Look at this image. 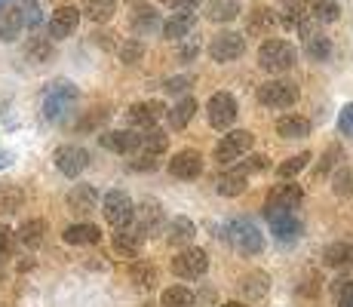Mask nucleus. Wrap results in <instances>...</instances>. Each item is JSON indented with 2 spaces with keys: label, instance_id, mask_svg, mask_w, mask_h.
I'll return each mask as SVG.
<instances>
[{
  "label": "nucleus",
  "instance_id": "f257e3e1",
  "mask_svg": "<svg viewBox=\"0 0 353 307\" xmlns=\"http://www.w3.org/2000/svg\"><path fill=\"white\" fill-rule=\"evenodd\" d=\"M298 50L289 40H264L258 46V68L268 74H286L289 68H295Z\"/></svg>",
  "mask_w": 353,
  "mask_h": 307
},
{
  "label": "nucleus",
  "instance_id": "f03ea898",
  "mask_svg": "<svg viewBox=\"0 0 353 307\" xmlns=\"http://www.w3.org/2000/svg\"><path fill=\"white\" fill-rule=\"evenodd\" d=\"M77 99H80V92L71 80H56V83H50V90H46V95H43L46 120H62L65 114L77 105Z\"/></svg>",
  "mask_w": 353,
  "mask_h": 307
},
{
  "label": "nucleus",
  "instance_id": "7ed1b4c3",
  "mask_svg": "<svg viewBox=\"0 0 353 307\" xmlns=\"http://www.w3.org/2000/svg\"><path fill=\"white\" fill-rule=\"evenodd\" d=\"M101 212H105V221L114 228H129L135 218V203L123 190H108L105 200H101Z\"/></svg>",
  "mask_w": 353,
  "mask_h": 307
},
{
  "label": "nucleus",
  "instance_id": "20e7f679",
  "mask_svg": "<svg viewBox=\"0 0 353 307\" xmlns=\"http://www.w3.org/2000/svg\"><path fill=\"white\" fill-rule=\"evenodd\" d=\"M246 52V37L236 31H221L209 40V59L219 61V65H228V61H236Z\"/></svg>",
  "mask_w": 353,
  "mask_h": 307
},
{
  "label": "nucleus",
  "instance_id": "39448f33",
  "mask_svg": "<svg viewBox=\"0 0 353 307\" xmlns=\"http://www.w3.org/2000/svg\"><path fill=\"white\" fill-rule=\"evenodd\" d=\"M206 268H209V258H206V252L196 249V246H185V249L172 258V274L179 279H200L206 274Z\"/></svg>",
  "mask_w": 353,
  "mask_h": 307
},
{
  "label": "nucleus",
  "instance_id": "423d86ee",
  "mask_svg": "<svg viewBox=\"0 0 353 307\" xmlns=\"http://www.w3.org/2000/svg\"><path fill=\"white\" fill-rule=\"evenodd\" d=\"M258 101L264 108H292L298 101V86L292 80H268L258 86Z\"/></svg>",
  "mask_w": 353,
  "mask_h": 307
},
{
  "label": "nucleus",
  "instance_id": "0eeeda50",
  "mask_svg": "<svg viewBox=\"0 0 353 307\" xmlns=\"http://www.w3.org/2000/svg\"><path fill=\"white\" fill-rule=\"evenodd\" d=\"M236 114H240V105H236V99L230 92H212V95H209V101H206L209 126L228 129L230 123L236 120Z\"/></svg>",
  "mask_w": 353,
  "mask_h": 307
},
{
  "label": "nucleus",
  "instance_id": "6e6552de",
  "mask_svg": "<svg viewBox=\"0 0 353 307\" xmlns=\"http://www.w3.org/2000/svg\"><path fill=\"white\" fill-rule=\"evenodd\" d=\"M304 200V190L298 184H276L268 194V203H264V215H283V212H295Z\"/></svg>",
  "mask_w": 353,
  "mask_h": 307
},
{
  "label": "nucleus",
  "instance_id": "1a4fd4ad",
  "mask_svg": "<svg viewBox=\"0 0 353 307\" xmlns=\"http://www.w3.org/2000/svg\"><path fill=\"white\" fill-rule=\"evenodd\" d=\"M230 240L240 252H246V255H258V252L264 249V237H261V228H258L255 221H249V218H236V221H230Z\"/></svg>",
  "mask_w": 353,
  "mask_h": 307
},
{
  "label": "nucleus",
  "instance_id": "9d476101",
  "mask_svg": "<svg viewBox=\"0 0 353 307\" xmlns=\"http://www.w3.org/2000/svg\"><path fill=\"white\" fill-rule=\"evenodd\" d=\"M252 139H255V135L249 132V129H234V132H228L225 139L219 141V148H215V160H219V163L240 160V157L252 148Z\"/></svg>",
  "mask_w": 353,
  "mask_h": 307
},
{
  "label": "nucleus",
  "instance_id": "9b49d317",
  "mask_svg": "<svg viewBox=\"0 0 353 307\" xmlns=\"http://www.w3.org/2000/svg\"><path fill=\"white\" fill-rule=\"evenodd\" d=\"M52 160H56V169H59V172L68 175V179H77V175L83 172L86 166H90V154H86L83 148H77V145L59 148Z\"/></svg>",
  "mask_w": 353,
  "mask_h": 307
},
{
  "label": "nucleus",
  "instance_id": "f8f14e48",
  "mask_svg": "<svg viewBox=\"0 0 353 307\" xmlns=\"http://www.w3.org/2000/svg\"><path fill=\"white\" fill-rule=\"evenodd\" d=\"M268 221H270V234H274L276 243H283V246L298 243V240H301V234H304V224H301V218H298L295 212L270 215Z\"/></svg>",
  "mask_w": 353,
  "mask_h": 307
},
{
  "label": "nucleus",
  "instance_id": "ddd939ff",
  "mask_svg": "<svg viewBox=\"0 0 353 307\" xmlns=\"http://www.w3.org/2000/svg\"><path fill=\"white\" fill-rule=\"evenodd\" d=\"M101 148L114 154H139L141 148V135L135 129H114V132H101L99 135Z\"/></svg>",
  "mask_w": 353,
  "mask_h": 307
},
{
  "label": "nucleus",
  "instance_id": "4468645a",
  "mask_svg": "<svg viewBox=\"0 0 353 307\" xmlns=\"http://www.w3.org/2000/svg\"><path fill=\"white\" fill-rule=\"evenodd\" d=\"M301 28V37H304V52H307V59L310 61H329L332 56V40L325 37V34L316 31V25L314 22H301L298 25Z\"/></svg>",
  "mask_w": 353,
  "mask_h": 307
},
{
  "label": "nucleus",
  "instance_id": "2eb2a0df",
  "mask_svg": "<svg viewBox=\"0 0 353 307\" xmlns=\"http://www.w3.org/2000/svg\"><path fill=\"white\" fill-rule=\"evenodd\" d=\"M163 101H135L132 108L126 111V120L132 129H154L163 117Z\"/></svg>",
  "mask_w": 353,
  "mask_h": 307
},
{
  "label": "nucleus",
  "instance_id": "dca6fc26",
  "mask_svg": "<svg viewBox=\"0 0 353 307\" xmlns=\"http://www.w3.org/2000/svg\"><path fill=\"white\" fill-rule=\"evenodd\" d=\"M169 172L175 175V179L188 181V179H200L203 172V154L194 151V148H188V151H179L169 160Z\"/></svg>",
  "mask_w": 353,
  "mask_h": 307
},
{
  "label": "nucleus",
  "instance_id": "f3484780",
  "mask_svg": "<svg viewBox=\"0 0 353 307\" xmlns=\"http://www.w3.org/2000/svg\"><path fill=\"white\" fill-rule=\"evenodd\" d=\"M80 25V10L77 6H59L50 19V40H65L77 31Z\"/></svg>",
  "mask_w": 353,
  "mask_h": 307
},
{
  "label": "nucleus",
  "instance_id": "a211bd4d",
  "mask_svg": "<svg viewBox=\"0 0 353 307\" xmlns=\"http://www.w3.org/2000/svg\"><path fill=\"white\" fill-rule=\"evenodd\" d=\"M96 206H99V194H96L92 184H77V188L68 190V212L83 218V215H90Z\"/></svg>",
  "mask_w": 353,
  "mask_h": 307
},
{
  "label": "nucleus",
  "instance_id": "6ab92c4d",
  "mask_svg": "<svg viewBox=\"0 0 353 307\" xmlns=\"http://www.w3.org/2000/svg\"><path fill=\"white\" fill-rule=\"evenodd\" d=\"M141 243H145V234H141L139 228H132V230H129V228H117V234L111 237L114 252H117V255H123V258L139 255Z\"/></svg>",
  "mask_w": 353,
  "mask_h": 307
},
{
  "label": "nucleus",
  "instance_id": "aec40b11",
  "mask_svg": "<svg viewBox=\"0 0 353 307\" xmlns=\"http://www.w3.org/2000/svg\"><path fill=\"white\" fill-rule=\"evenodd\" d=\"M246 28H249V34H255V37H268V34L276 28L274 10H270V6H252L249 19H246Z\"/></svg>",
  "mask_w": 353,
  "mask_h": 307
},
{
  "label": "nucleus",
  "instance_id": "412c9836",
  "mask_svg": "<svg viewBox=\"0 0 353 307\" xmlns=\"http://www.w3.org/2000/svg\"><path fill=\"white\" fill-rule=\"evenodd\" d=\"M62 240L71 246H96L101 240V230H99V224H92V221H80L65 230Z\"/></svg>",
  "mask_w": 353,
  "mask_h": 307
},
{
  "label": "nucleus",
  "instance_id": "4be33fe9",
  "mask_svg": "<svg viewBox=\"0 0 353 307\" xmlns=\"http://www.w3.org/2000/svg\"><path fill=\"white\" fill-rule=\"evenodd\" d=\"M22 28H25V22H22L19 6H0V40L12 43V40L22 34Z\"/></svg>",
  "mask_w": 353,
  "mask_h": 307
},
{
  "label": "nucleus",
  "instance_id": "5701e85b",
  "mask_svg": "<svg viewBox=\"0 0 353 307\" xmlns=\"http://www.w3.org/2000/svg\"><path fill=\"white\" fill-rule=\"evenodd\" d=\"M246 188H249V175L243 172L240 166H236V169H228V172H221L219 181H215V190H219L221 197H236V194H243Z\"/></svg>",
  "mask_w": 353,
  "mask_h": 307
},
{
  "label": "nucleus",
  "instance_id": "b1692460",
  "mask_svg": "<svg viewBox=\"0 0 353 307\" xmlns=\"http://www.w3.org/2000/svg\"><path fill=\"white\" fill-rule=\"evenodd\" d=\"M160 228H163V209H160V203L157 200H145L139 206V230L145 237H151V234H157Z\"/></svg>",
  "mask_w": 353,
  "mask_h": 307
},
{
  "label": "nucleus",
  "instance_id": "393cba45",
  "mask_svg": "<svg viewBox=\"0 0 353 307\" xmlns=\"http://www.w3.org/2000/svg\"><path fill=\"white\" fill-rule=\"evenodd\" d=\"M194 25H196L194 12H175V16H169L166 22H163V37L181 40V37H188V34L194 31Z\"/></svg>",
  "mask_w": 353,
  "mask_h": 307
},
{
  "label": "nucleus",
  "instance_id": "a878e982",
  "mask_svg": "<svg viewBox=\"0 0 353 307\" xmlns=\"http://www.w3.org/2000/svg\"><path fill=\"white\" fill-rule=\"evenodd\" d=\"M276 135H283V139H304V135H310V120L301 117V114H286V117L276 120Z\"/></svg>",
  "mask_w": 353,
  "mask_h": 307
},
{
  "label": "nucleus",
  "instance_id": "bb28decb",
  "mask_svg": "<svg viewBox=\"0 0 353 307\" xmlns=\"http://www.w3.org/2000/svg\"><path fill=\"white\" fill-rule=\"evenodd\" d=\"M196 237V224L191 221V218H185V215H179V218H172L169 221V230H166V243H172V246H188Z\"/></svg>",
  "mask_w": 353,
  "mask_h": 307
},
{
  "label": "nucleus",
  "instance_id": "cd10ccee",
  "mask_svg": "<svg viewBox=\"0 0 353 307\" xmlns=\"http://www.w3.org/2000/svg\"><path fill=\"white\" fill-rule=\"evenodd\" d=\"M240 289H243V295H246L249 301H261V298L270 292V277L261 274V270H252V274L243 277Z\"/></svg>",
  "mask_w": 353,
  "mask_h": 307
},
{
  "label": "nucleus",
  "instance_id": "c85d7f7f",
  "mask_svg": "<svg viewBox=\"0 0 353 307\" xmlns=\"http://www.w3.org/2000/svg\"><path fill=\"white\" fill-rule=\"evenodd\" d=\"M325 268H350L353 264V246L350 243H329L323 252Z\"/></svg>",
  "mask_w": 353,
  "mask_h": 307
},
{
  "label": "nucleus",
  "instance_id": "c756f323",
  "mask_svg": "<svg viewBox=\"0 0 353 307\" xmlns=\"http://www.w3.org/2000/svg\"><path fill=\"white\" fill-rule=\"evenodd\" d=\"M114 12H117V0H83V16L90 19V22H111Z\"/></svg>",
  "mask_w": 353,
  "mask_h": 307
},
{
  "label": "nucleus",
  "instance_id": "7c9ffc66",
  "mask_svg": "<svg viewBox=\"0 0 353 307\" xmlns=\"http://www.w3.org/2000/svg\"><path fill=\"white\" fill-rule=\"evenodd\" d=\"M19 243H25L28 249H37L40 243H43V237H46V221L43 218H28V221L19 228Z\"/></svg>",
  "mask_w": 353,
  "mask_h": 307
},
{
  "label": "nucleus",
  "instance_id": "2f4dec72",
  "mask_svg": "<svg viewBox=\"0 0 353 307\" xmlns=\"http://www.w3.org/2000/svg\"><path fill=\"white\" fill-rule=\"evenodd\" d=\"M25 206V194L19 184H0V215H12Z\"/></svg>",
  "mask_w": 353,
  "mask_h": 307
},
{
  "label": "nucleus",
  "instance_id": "473e14b6",
  "mask_svg": "<svg viewBox=\"0 0 353 307\" xmlns=\"http://www.w3.org/2000/svg\"><path fill=\"white\" fill-rule=\"evenodd\" d=\"M194 304L196 298L188 286H169V289H163V298L157 307H194Z\"/></svg>",
  "mask_w": 353,
  "mask_h": 307
},
{
  "label": "nucleus",
  "instance_id": "72a5a7b5",
  "mask_svg": "<svg viewBox=\"0 0 353 307\" xmlns=\"http://www.w3.org/2000/svg\"><path fill=\"white\" fill-rule=\"evenodd\" d=\"M129 279H132V286L135 289H141V292H151L154 286H157V270L151 268V264H145V261H139V264H132L129 268Z\"/></svg>",
  "mask_w": 353,
  "mask_h": 307
},
{
  "label": "nucleus",
  "instance_id": "f704fd0d",
  "mask_svg": "<svg viewBox=\"0 0 353 307\" xmlns=\"http://www.w3.org/2000/svg\"><path fill=\"white\" fill-rule=\"evenodd\" d=\"M310 19L320 25H332L341 19V6L335 0H316V3H310Z\"/></svg>",
  "mask_w": 353,
  "mask_h": 307
},
{
  "label": "nucleus",
  "instance_id": "c9c22d12",
  "mask_svg": "<svg viewBox=\"0 0 353 307\" xmlns=\"http://www.w3.org/2000/svg\"><path fill=\"white\" fill-rule=\"evenodd\" d=\"M206 16L212 19V22H230V19H236V12H240V3L236 0H209L206 3Z\"/></svg>",
  "mask_w": 353,
  "mask_h": 307
},
{
  "label": "nucleus",
  "instance_id": "e433bc0d",
  "mask_svg": "<svg viewBox=\"0 0 353 307\" xmlns=\"http://www.w3.org/2000/svg\"><path fill=\"white\" fill-rule=\"evenodd\" d=\"M194 114H196V101L188 95V99H181L179 105L169 111V123H172V129H185L188 123L194 120Z\"/></svg>",
  "mask_w": 353,
  "mask_h": 307
},
{
  "label": "nucleus",
  "instance_id": "4c0bfd02",
  "mask_svg": "<svg viewBox=\"0 0 353 307\" xmlns=\"http://www.w3.org/2000/svg\"><path fill=\"white\" fill-rule=\"evenodd\" d=\"M169 148V139L163 132H157V129H148V135H141V148H139V154H151V157H157L163 154Z\"/></svg>",
  "mask_w": 353,
  "mask_h": 307
},
{
  "label": "nucleus",
  "instance_id": "58836bf2",
  "mask_svg": "<svg viewBox=\"0 0 353 307\" xmlns=\"http://www.w3.org/2000/svg\"><path fill=\"white\" fill-rule=\"evenodd\" d=\"M25 56L31 61H37V65H43V61L52 59V40L50 37H31L28 50H25Z\"/></svg>",
  "mask_w": 353,
  "mask_h": 307
},
{
  "label": "nucleus",
  "instance_id": "ea45409f",
  "mask_svg": "<svg viewBox=\"0 0 353 307\" xmlns=\"http://www.w3.org/2000/svg\"><path fill=\"white\" fill-rule=\"evenodd\" d=\"M301 16H304L301 0H292V3H283V12H280V19H276V22H280L286 31H292V28H298V25H301Z\"/></svg>",
  "mask_w": 353,
  "mask_h": 307
},
{
  "label": "nucleus",
  "instance_id": "a19ab883",
  "mask_svg": "<svg viewBox=\"0 0 353 307\" xmlns=\"http://www.w3.org/2000/svg\"><path fill=\"white\" fill-rule=\"evenodd\" d=\"M310 160H314V157H310L307 151H304V154H295V157H289V160L283 163L280 169H276V175H280V179L286 181V179H292V175H298V172H301L304 166H310Z\"/></svg>",
  "mask_w": 353,
  "mask_h": 307
},
{
  "label": "nucleus",
  "instance_id": "79ce46f5",
  "mask_svg": "<svg viewBox=\"0 0 353 307\" xmlns=\"http://www.w3.org/2000/svg\"><path fill=\"white\" fill-rule=\"evenodd\" d=\"M19 12H22V22L28 25V28H40V22H43L37 0H19Z\"/></svg>",
  "mask_w": 353,
  "mask_h": 307
},
{
  "label": "nucleus",
  "instance_id": "37998d69",
  "mask_svg": "<svg viewBox=\"0 0 353 307\" xmlns=\"http://www.w3.org/2000/svg\"><path fill=\"white\" fill-rule=\"evenodd\" d=\"M332 295L338 298V307H353V279H335Z\"/></svg>",
  "mask_w": 353,
  "mask_h": 307
},
{
  "label": "nucleus",
  "instance_id": "c03bdc74",
  "mask_svg": "<svg viewBox=\"0 0 353 307\" xmlns=\"http://www.w3.org/2000/svg\"><path fill=\"white\" fill-rule=\"evenodd\" d=\"M332 188H335L338 197H353V169H338L335 179H332Z\"/></svg>",
  "mask_w": 353,
  "mask_h": 307
},
{
  "label": "nucleus",
  "instance_id": "a18cd8bd",
  "mask_svg": "<svg viewBox=\"0 0 353 307\" xmlns=\"http://www.w3.org/2000/svg\"><path fill=\"white\" fill-rule=\"evenodd\" d=\"M132 25L139 31H148V28H154V25H157V16H154L151 6H139V10H135V16H132Z\"/></svg>",
  "mask_w": 353,
  "mask_h": 307
},
{
  "label": "nucleus",
  "instance_id": "49530a36",
  "mask_svg": "<svg viewBox=\"0 0 353 307\" xmlns=\"http://www.w3.org/2000/svg\"><path fill=\"white\" fill-rule=\"evenodd\" d=\"M320 283H323L320 274H307L301 279V286H298V295L301 298H316L320 295Z\"/></svg>",
  "mask_w": 353,
  "mask_h": 307
},
{
  "label": "nucleus",
  "instance_id": "de8ad7c7",
  "mask_svg": "<svg viewBox=\"0 0 353 307\" xmlns=\"http://www.w3.org/2000/svg\"><path fill=\"white\" fill-rule=\"evenodd\" d=\"M12 243H16V234H12L6 224H0V264L12 255Z\"/></svg>",
  "mask_w": 353,
  "mask_h": 307
},
{
  "label": "nucleus",
  "instance_id": "09e8293b",
  "mask_svg": "<svg viewBox=\"0 0 353 307\" xmlns=\"http://www.w3.org/2000/svg\"><path fill=\"white\" fill-rule=\"evenodd\" d=\"M129 169H132V172H154V169H157V157H151V154H135V160L129 163Z\"/></svg>",
  "mask_w": 353,
  "mask_h": 307
},
{
  "label": "nucleus",
  "instance_id": "8fccbe9b",
  "mask_svg": "<svg viewBox=\"0 0 353 307\" xmlns=\"http://www.w3.org/2000/svg\"><path fill=\"white\" fill-rule=\"evenodd\" d=\"M341 148H338V145H332V148H325V157H323V163H320V166H316V175H325V172H329V169L332 166H335V163L338 160H341Z\"/></svg>",
  "mask_w": 353,
  "mask_h": 307
},
{
  "label": "nucleus",
  "instance_id": "3c124183",
  "mask_svg": "<svg viewBox=\"0 0 353 307\" xmlns=\"http://www.w3.org/2000/svg\"><path fill=\"white\" fill-rule=\"evenodd\" d=\"M240 169H243L246 175H249V172H264V169H270V160H268L264 154H252Z\"/></svg>",
  "mask_w": 353,
  "mask_h": 307
},
{
  "label": "nucleus",
  "instance_id": "603ef678",
  "mask_svg": "<svg viewBox=\"0 0 353 307\" xmlns=\"http://www.w3.org/2000/svg\"><path fill=\"white\" fill-rule=\"evenodd\" d=\"M141 52H145V46L139 43V40H129V43L120 50V59L126 61V65H135V61L141 59Z\"/></svg>",
  "mask_w": 353,
  "mask_h": 307
},
{
  "label": "nucleus",
  "instance_id": "864d4df0",
  "mask_svg": "<svg viewBox=\"0 0 353 307\" xmlns=\"http://www.w3.org/2000/svg\"><path fill=\"white\" fill-rule=\"evenodd\" d=\"M160 3L169 6V10H175V12H194L203 0H160Z\"/></svg>",
  "mask_w": 353,
  "mask_h": 307
},
{
  "label": "nucleus",
  "instance_id": "5fc2aeb1",
  "mask_svg": "<svg viewBox=\"0 0 353 307\" xmlns=\"http://www.w3.org/2000/svg\"><path fill=\"white\" fill-rule=\"evenodd\" d=\"M338 126H341L344 135H353V101H350L347 108H344L341 114H338Z\"/></svg>",
  "mask_w": 353,
  "mask_h": 307
},
{
  "label": "nucleus",
  "instance_id": "6e6d98bb",
  "mask_svg": "<svg viewBox=\"0 0 353 307\" xmlns=\"http://www.w3.org/2000/svg\"><path fill=\"white\" fill-rule=\"evenodd\" d=\"M188 86H191V77H169L166 83H163V90L166 92H185Z\"/></svg>",
  "mask_w": 353,
  "mask_h": 307
},
{
  "label": "nucleus",
  "instance_id": "4d7b16f0",
  "mask_svg": "<svg viewBox=\"0 0 353 307\" xmlns=\"http://www.w3.org/2000/svg\"><path fill=\"white\" fill-rule=\"evenodd\" d=\"M196 56V46L191 43V46H185V50H181V59H194Z\"/></svg>",
  "mask_w": 353,
  "mask_h": 307
},
{
  "label": "nucleus",
  "instance_id": "13d9d810",
  "mask_svg": "<svg viewBox=\"0 0 353 307\" xmlns=\"http://www.w3.org/2000/svg\"><path fill=\"white\" fill-rule=\"evenodd\" d=\"M221 307H249V304H243V301H228V304H221Z\"/></svg>",
  "mask_w": 353,
  "mask_h": 307
},
{
  "label": "nucleus",
  "instance_id": "bf43d9fd",
  "mask_svg": "<svg viewBox=\"0 0 353 307\" xmlns=\"http://www.w3.org/2000/svg\"><path fill=\"white\" fill-rule=\"evenodd\" d=\"M141 307H157V304H151V301H145V304H141Z\"/></svg>",
  "mask_w": 353,
  "mask_h": 307
},
{
  "label": "nucleus",
  "instance_id": "052dcab7",
  "mask_svg": "<svg viewBox=\"0 0 353 307\" xmlns=\"http://www.w3.org/2000/svg\"><path fill=\"white\" fill-rule=\"evenodd\" d=\"M3 3H6V0H0V6H3Z\"/></svg>",
  "mask_w": 353,
  "mask_h": 307
},
{
  "label": "nucleus",
  "instance_id": "680f3d73",
  "mask_svg": "<svg viewBox=\"0 0 353 307\" xmlns=\"http://www.w3.org/2000/svg\"><path fill=\"white\" fill-rule=\"evenodd\" d=\"M0 277H3V270H0Z\"/></svg>",
  "mask_w": 353,
  "mask_h": 307
}]
</instances>
